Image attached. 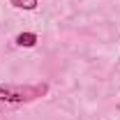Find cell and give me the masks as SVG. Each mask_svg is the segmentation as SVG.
<instances>
[{"label": "cell", "instance_id": "3957f363", "mask_svg": "<svg viewBox=\"0 0 120 120\" xmlns=\"http://www.w3.org/2000/svg\"><path fill=\"white\" fill-rule=\"evenodd\" d=\"M37 5H39V0H12V7H16V9H26V12L35 9Z\"/></svg>", "mask_w": 120, "mask_h": 120}, {"label": "cell", "instance_id": "7a4b0ae2", "mask_svg": "<svg viewBox=\"0 0 120 120\" xmlns=\"http://www.w3.org/2000/svg\"><path fill=\"white\" fill-rule=\"evenodd\" d=\"M16 44L26 46V49H32L37 44V35L35 32H21V35H16Z\"/></svg>", "mask_w": 120, "mask_h": 120}, {"label": "cell", "instance_id": "6da1fadb", "mask_svg": "<svg viewBox=\"0 0 120 120\" xmlns=\"http://www.w3.org/2000/svg\"><path fill=\"white\" fill-rule=\"evenodd\" d=\"M46 86H0V102L7 104H23L42 97Z\"/></svg>", "mask_w": 120, "mask_h": 120}]
</instances>
